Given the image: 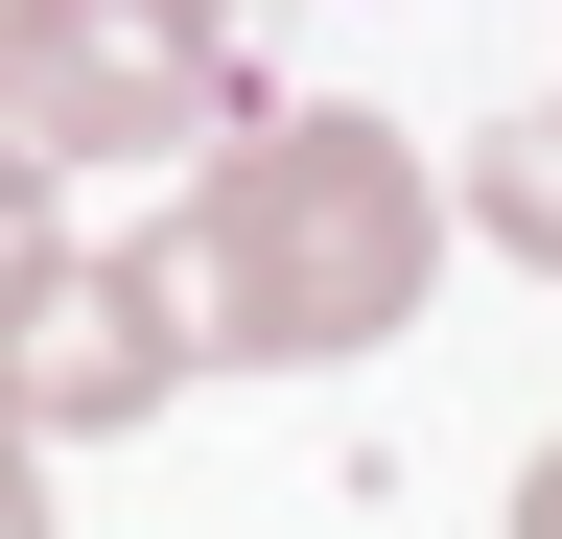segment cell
Wrapping results in <instances>:
<instances>
[{"label": "cell", "mask_w": 562, "mask_h": 539, "mask_svg": "<svg viewBox=\"0 0 562 539\" xmlns=\"http://www.w3.org/2000/svg\"><path fill=\"white\" fill-rule=\"evenodd\" d=\"M0 398H24L47 446H117V423H165V398H188V305H165V258H94V235H47L24 328H0Z\"/></svg>", "instance_id": "3"}, {"label": "cell", "mask_w": 562, "mask_h": 539, "mask_svg": "<svg viewBox=\"0 0 562 539\" xmlns=\"http://www.w3.org/2000/svg\"><path fill=\"white\" fill-rule=\"evenodd\" d=\"M446 212H469L492 258H539V282H562V94H539V117H492V142H469V188H446Z\"/></svg>", "instance_id": "4"}, {"label": "cell", "mask_w": 562, "mask_h": 539, "mask_svg": "<svg viewBox=\"0 0 562 539\" xmlns=\"http://www.w3.org/2000/svg\"><path fill=\"white\" fill-rule=\"evenodd\" d=\"M47 235H70V212H47V165L0 142V328H24V282H47Z\"/></svg>", "instance_id": "5"}, {"label": "cell", "mask_w": 562, "mask_h": 539, "mask_svg": "<svg viewBox=\"0 0 562 539\" xmlns=\"http://www.w3.org/2000/svg\"><path fill=\"white\" fill-rule=\"evenodd\" d=\"M235 94V0H0V142L24 165H188Z\"/></svg>", "instance_id": "2"}, {"label": "cell", "mask_w": 562, "mask_h": 539, "mask_svg": "<svg viewBox=\"0 0 562 539\" xmlns=\"http://www.w3.org/2000/svg\"><path fill=\"white\" fill-rule=\"evenodd\" d=\"M0 539H70V516H47V423H24V398H0Z\"/></svg>", "instance_id": "6"}, {"label": "cell", "mask_w": 562, "mask_h": 539, "mask_svg": "<svg viewBox=\"0 0 562 539\" xmlns=\"http://www.w3.org/2000/svg\"><path fill=\"white\" fill-rule=\"evenodd\" d=\"M516 539H562V446H539V469H516Z\"/></svg>", "instance_id": "7"}, {"label": "cell", "mask_w": 562, "mask_h": 539, "mask_svg": "<svg viewBox=\"0 0 562 539\" xmlns=\"http://www.w3.org/2000/svg\"><path fill=\"white\" fill-rule=\"evenodd\" d=\"M422 282H446V165L351 94H258L211 117L188 165V235H165V305L211 375H328V352H398Z\"/></svg>", "instance_id": "1"}]
</instances>
